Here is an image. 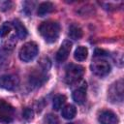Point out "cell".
<instances>
[{
  "mask_svg": "<svg viewBox=\"0 0 124 124\" xmlns=\"http://www.w3.org/2000/svg\"><path fill=\"white\" fill-rule=\"evenodd\" d=\"M39 32L47 43H53L59 36L60 26L55 21H45L39 26Z\"/></svg>",
  "mask_w": 124,
  "mask_h": 124,
  "instance_id": "obj_1",
  "label": "cell"
},
{
  "mask_svg": "<svg viewBox=\"0 0 124 124\" xmlns=\"http://www.w3.org/2000/svg\"><path fill=\"white\" fill-rule=\"evenodd\" d=\"M84 69L80 65H76V64H70L66 68V73H65V81L68 84H74L78 82L81 77L83 76Z\"/></svg>",
  "mask_w": 124,
  "mask_h": 124,
  "instance_id": "obj_2",
  "label": "cell"
},
{
  "mask_svg": "<svg viewBox=\"0 0 124 124\" xmlns=\"http://www.w3.org/2000/svg\"><path fill=\"white\" fill-rule=\"evenodd\" d=\"M38 46L34 42H28L24 44L19 49V58L23 62H30L38 54Z\"/></svg>",
  "mask_w": 124,
  "mask_h": 124,
  "instance_id": "obj_3",
  "label": "cell"
},
{
  "mask_svg": "<svg viewBox=\"0 0 124 124\" xmlns=\"http://www.w3.org/2000/svg\"><path fill=\"white\" fill-rule=\"evenodd\" d=\"M123 79L120 78L110 85L108 97L112 103H121L123 101Z\"/></svg>",
  "mask_w": 124,
  "mask_h": 124,
  "instance_id": "obj_4",
  "label": "cell"
},
{
  "mask_svg": "<svg viewBox=\"0 0 124 124\" xmlns=\"http://www.w3.org/2000/svg\"><path fill=\"white\" fill-rule=\"evenodd\" d=\"M15 109L6 101L0 99V122L4 124H9L14 120Z\"/></svg>",
  "mask_w": 124,
  "mask_h": 124,
  "instance_id": "obj_5",
  "label": "cell"
},
{
  "mask_svg": "<svg viewBox=\"0 0 124 124\" xmlns=\"http://www.w3.org/2000/svg\"><path fill=\"white\" fill-rule=\"evenodd\" d=\"M91 71L96 76L105 77V76L108 75V73L110 72V65L107 60H104V59L100 58V59L95 60V61L92 62Z\"/></svg>",
  "mask_w": 124,
  "mask_h": 124,
  "instance_id": "obj_6",
  "label": "cell"
},
{
  "mask_svg": "<svg viewBox=\"0 0 124 124\" xmlns=\"http://www.w3.org/2000/svg\"><path fill=\"white\" fill-rule=\"evenodd\" d=\"M19 84V79L14 75H4L0 77V87L6 90H15Z\"/></svg>",
  "mask_w": 124,
  "mask_h": 124,
  "instance_id": "obj_7",
  "label": "cell"
},
{
  "mask_svg": "<svg viewBox=\"0 0 124 124\" xmlns=\"http://www.w3.org/2000/svg\"><path fill=\"white\" fill-rule=\"evenodd\" d=\"M71 48H72V42H70L69 40H65L62 43L61 46L59 47L58 51L56 52V60L58 62L65 61L70 54Z\"/></svg>",
  "mask_w": 124,
  "mask_h": 124,
  "instance_id": "obj_8",
  "label": "cell"
},
{
  "mask_svg": "<svg viewBox=\"0 0 124 124\" xmlns=\"http://www.w3.org/2000/svg\"><path fill=\"white\" fill-rule=\"evenodd\" d=\"M98 120L100 124H118V118L111 110H104L100 113Z\"/></svg>",
  "mask_w": 124,
  "mask_h": 124,
  "instance_id": "obj_9",
  "label": "cell"
},
{
  "mask_svg": "<svg viewBox=\"0 0 124 124\" xmlns=\"http://www.w3.org/2000/svg\"><path fill=\"white\" fill-rule=\"evenodd\" d=\"M72 96L76 103H78V105L83 104L86 100V82L83 81L81 85H79L77 89H75L73 91Z\"/></svg>",
  "mask_w": 124,
  "mask_h": 124,
  "instance_id": "obj_10",
  "label": "cell"
},
{
  "mask_svg": "<svg viewBox=\"0 0 124 124\" xmlns=\"http://www.w3.org/2000/svg\"><path fill=\"white\" fill-rule=\"evenodd\" d=\"M54 11V6L50 2H44L39 5L38 8V15L40 16H45L47 14H50L51 12Z\"/></svg>",
  "mask_w": 124,
  "mask_h": 124,
  "instance_id": "obj_11",
  "label": "cell"
},
{
  "mask_svg": "<svg viewBox=\"0 0 124 124\" xmlns=\"http://www.w3.org/2000/svg\"><path fill=\"white\" fill-rule=\"evenodd\" d=\"M47 78H46L45 74H43L42 72H35L30 76V83H32L35 86H40L42 83H44L46 81Z\"/></svg>",
  "mask_w": 124,
  "mask_h": 124,
  "instance_id": "obj_12",
  "label": "cell"
},
{
  "mask_svg": "<svg viewBox=\"0 0 124 124\" xmlns=\"http://www.w3.org/2000/svg\"><path fill=\"white\" fill-rule=\"evenodd\" d=\"M16 29V35L19 39H24L26 36H27V30L26 28L24 27V25L18 20V19H16L14 20V22L12 23Z\"/></svg>",
  "mask_w": 124,
  "mask_h": 124,
  "instance_id": "obj_13",
  "label": "cell"
},
{
  "mask_svg": "<svg viewBox=\"0 0 124 124\" xmlns=\"http://www.w3.org/2000/svg\"><path fill=\"white\" fill-rule=\"evenodd\" d=\"M61 113L65 119H73L77 114V108L73 105H67L62 108Z\"/></svg>",
  "mask_w": 124,
  "mask_h": 124,
  "instance_id": "obj_14",
  "label": "cell"
},
{
  "mask_svg": "<svg viewBox=\"0 0 124 124\" xmlns=\"http://www.w3.org/2000/svg\"><path fill=\"white\" fill-rule=\"evenodd\" d=\"M69 37L71 39H74V40H78L82 37V30L79 26L76 25V24H72L70 27H69V33H68Z\"/></svg>",
  "mask_w": 124,
  "mask_h": 124,
  "instance_id": "obj_15",
  "label": "cell"
},
{
  "mask_svg": "<svg viewBox=\"0 0 124 124\" xmlns=\"http://www.w3.org/2000/svg\"><path fill=\"white\" fill-rule=\"evenodd\" d=\"M87 54H88L87 48L85 46H78L76 48L75 53H74V57L78 61H83V60L86 59Z\"/></svg>",
  "mask_w": 124,
  "mask_h": 124,
  "instance_id": "obj_16",
  "label": "cell"
},
{
  "mask_svg": "<svg viewBox=\"0 0 124 124\" xmlns=\"http://www.w3.org/2000/svg\"><path fill=\"white\" fill-rule=\"evenodd\" d=\"M66 102V97L64 95H56L53 98V103H52V107L55 110H59L62 106L65 104Z\"/></svg>",
  "mask_w": 124,
  "mask_h": 124,
  "instance_id": "obj_17",
  "label": "cell"
},
{
  "mask_svg": "<svg viewBox=\"0 0 124 124\" xmlns=\"http://www.w3.org/2000/svg\"><path fill=\"white\" fill-rule=\"evenodd\" d=\"M12 23L11 22H5L1 25L0 27V37L4 38L5 36H7L9 34V32L12 30Z\"/></svg>",
  "mask_w": 124,
  "mask_h": 124,
  "instance_id": "obj_18",
  "label": "cell"
},
{
  "mask_svg": "<svg viewBox=\"0 0 124 124\" xmlns=\"http://www.w3.org/2000/svg\"><path fill=\"white\" fill-rule=\"evenodd\" d=\"M45 122H46V124H59V119L56 115L49 113V114L46 115Z\"/></svg>",
  "mask_w": 124,
  "mask_h": 124,
  "instance_id": "obj_19",
  "label": "cell"
},
{
  "mask_svg": "<svg viewBox=\"0 0 124 124\" xmlns=\"http://www.w3.org/2000/svg\"><path fill=\"white\" fill-rule=\"evenodd\" d=\"M22 116H23V118H24L25 120L30 121V120H32V119H33L34 112H33V110H32L31 108H25V109L22 111Z\"/></svg>",
  "mask_w": 124,
  "mask_h": 124,
  "instance_id": "obj_20",
  "label": "cell"
}]
</instances>
